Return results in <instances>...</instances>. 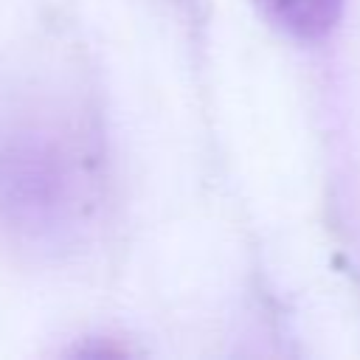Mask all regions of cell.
I'll return each mask as SVG.
<instances>
[{
  "label": "cell",
  "instance_id": "cell-1",
  "mask_svg": "<svg viewBox=\"0 0 360 360\" xmlns=\"http://www.w3.org/2000/svg\"><path fill=\"white\" fill-rule=\"evenodd\" d=\"M104 205V155L84 112L39 101L0 121V228L42 253L90 242Z\"/></svg>",
  "mask_w": 360,
  "mask_h": 360
},
{
  "label": "cell",
  "instance_id": "cell-2",
  "mask_svg": "<svg viewBox=\"0 0 360 360\" xmlns=\"http://www.w3.org/2000/svg\"><path fill=\"white\" fill-rule=\"evenodd\" d=\"M262 14L295 39H321L340 17L343 0H253Z\"/></svg>",
  "mask_w": 360,
  "mask_h": 360
}]
</instances>
